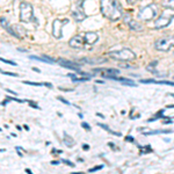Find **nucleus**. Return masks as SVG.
I'll return each instance as SVG.
<instances>
[{"label": "nucleus", "mask_w": 174, "mask_h": 174, "mask_svg": "<svg viewBox=\"0 0 174 174\" xmlns=\"http://www.w3.org/2000/svg\"><path fill=\"white\" fill-rule=\"evenodd\" d=\"M27 102H28V103H29V105H30L31 107H34L35 109H41L37 103H35V102H33V101H27Z\"/></svg>", "instance_id": "nucleus-29"}, {"label": "nucleus", "mask_w": 174, "mask_h": 174, "mask_svg": "<svg viewBox=\"0 0 174 174\" xmlns=\"http://www.w3.org/2000/svg\"><path fill=\"white\" fill-rule=\"evenodd\" d=\"M68 23V19H56L55 21L52 22V31H51V34H52L53 37H56V39H62L63 37V28L64 26H66Z\"/></svg>", "instance_id": "nucleus-7"}, {"label": "nucleus", "mask_w": 174, "mask_h": 174, "mask_svg": "<svg viewBox=\"0 0 174 174\" xmlns=\"http://www.w3.org/2000/svg\"><path fill=\"white\" fill-rule=\"evenodd\" d=\"M126 142H135V139H134L131 136H128V137H126Z\"/></svg>", "instance_id": "nucleus-31"}, {"label": "nucleus", "mask_w": 174, "mask_h": 174, "mask_svg": "<svg viewBox=\"0 0 174 174\" xmlns=\"http://www.w3.org/2000/svg\"><path fill=\"white\" fill-rule=\"evenodd\" d=\"M82 149L86 151V150H88V149H89V146H88L87 144H82Z\"/></svg>", "instance_id": "nucleus-32"}, {"label": "nucleus", "mask_w": 174, "mask_h": 174, "mask_svg": "<svg viewBox=\"0 0 174 174\" xmlns=\"http://www.w3.org/2000/svg\"><path fill=\"white\" fill-rule=\"evenodd\" d=\"M97 126H101L102 129L103 130H106V131H108L109 134H111V135H115V136H122L121 135V132H116V131H114V130H111L110 128L108 126H106V124H102V123H97Z\"/></svg>", "instance_id": "nucleus-19"}, {"label": "nucleus", "mask_w": 174, "mask_h": 174, "mask_svg": "<svg viewBox=\"0 0 174 174\" xmlns=\"http://www.w3.org/2000/svg\"><path fill=\"white\" fill-rule=\"evenodd\" d=\"M161 5L167 10H174V0H161Z\"/></svg>", "instance_id": "nucleus-18"}, {"label": "nucleus", "mask_w": 174, "mask_h": 174, "mask_svg": "<svg viewBox=\"0 0 174 174\" xmlns=\"http://www.w3.org/2000/svg\"><path fill=\"white\" fill-rule=\"evenodd\" d=\"M26 172H27V173H28V174H31V171H30V169H29V168L26 169Z\"/></svg>", "instance_id": "nucleus-37"}, {"label": "nucleus", "mask_w": 174, "mask_h": 174, "mask_svg": "<svg viewBox=\"0 0 174 174\" xmlns=\"http://www.w3.org/2000/svg\"><path fill=\"white\" fill-rule=\"evenodd\" d=\"M60 161H62V163H65V164H66V165H68V166H71V167H74V166H76V165L73 164L72 161H70V160H66V159H62V160H60Z\"/></svg>", "instance_id": "nucleus-26"}, {"label": "nucleus", "mask_w": 174, "mask_h": 174, "mask_svg": "<svg viewBox=\"0 0 174 174\" xmlns=\"http://www.w3.org/2000/svg\"><path fill=\"white\" fill-rule=\"evenodd\" d=\"M1 62H4L6 64H10V65H13V66H16L15 62H10V60H7V59H4V58H1Z\"/></svg>", "instance_id": "nucleus-27"}, {"label": "nucleus", "mask_w": 174, "mask_h": 174, "mask_svg": "<svg viewBox=\"0 0 174 174\" xmlns=\"http://www.w3.org/2000/svg\"><path fill=\"white\" fill-rule=\"evenodd\" d=\"M63 142H64V144L66 145L68 147H72L73 145H74V139H73L72 137H70V136H68L66 132H64Z\"/></svg>", "instance_id": "nucleus-17"}, {"label": "nucleus", "mask_w": 174, "mask_h": 174, "mask_svg": "<svg viewBox=\"0 0 174 174\" xmlns=\"http://www.w3.org/2000/svg\"><path fill=\"white\" fill-rule=\"evenodd\" d=\"M140 82H142V84H159V85H168V86H174V82L165 81V80H163V81H155V80L150 79V80H140Z\"/></svg>", "instance_id": "nucleus-16"}, {"label": "nucleus", "mask_w": 174, "mask_h": 174, "mask_svg": "<svg viewBox=\"0 0 174 174\" xmlns=\"http://www.w3.org/2000/svg\"><path fill=\"white\" fill-rule=\"evenodd\" d=\"M155 16H157V7L153 4L142 7L138 13V18L144 21H150V20L155 19Z\"/></svg>", "instance_id": "nucleus-6"}, {"label": "nucleus", "mask_w": 174, "mask_h": 174, "mask_svg": "<svg viewBox=\"0 0 174 174\" xmlns=\"http://www.w3.org/2000/svg\"><path fill=\"white\" fill-rule=\"evenodd\" d=\"M157 64H158V62H157V60H155V62H152V63L150 64V65H149V66H147V71H149V72H152V71H153V70H155V66H157Z\"/></svg>", "instance_id": "nucleus-22"}, {"label": "nucleus", "mask_w": 174, "mask_h": 174, "mask_svg": "<svg viewBox=\"0 0 174 174\" xmlns=\"http://www.w3.org/2000/svg\"><path fill=\"white\" fill-rule=\"evenodd\" d=\"M81 126L85 129V130H87V131H91V126H89V124L88 123H86V122H82L81 123Z\"/></svg>", "instance_id": "nucleus-24"}, {"label": "nucleus", "mask_w": 174, "mask_h": 174, "mask_svg": "<svg viewBox=\"0 0 174 174\" xmlns=\"http://www.w3.org/2000/svg\"><path fill=\"white\" fill-rule=\"evenodd\" d=\"M164 109H161V110H159L158 111V113H157V114H155V116H153V117H152V118H150V120H149V122H153V121H155V120H158V118H160V117H163V118H166V117H165L164 116Z\"/></svg>", "instance_id": "nucleus-20"}, {"label": "nucleus", "mask_w": 174, "mask_h": 174, "mask_svg": "<svg viewBox=\"0 0 174 174\" xmlns=\"http://www.w3.org/2000/svg\"><path fill=\"white\" fill-rule=\"evenodd\" d=\"M23 84H27V85H31V86H45V82H43V84H39V82L23 81Z\"/></svg>", "instance_id": "nucleus-23"}, {"label": "nucleus", "mask_w": 174, "mask_h": 174, "mask_svg": "<svg viewBox=\"0 0 174 174\" xmlns=\"http://www.w3.org/2000/svg\"><path fill=\"white\" fill-rule=\"evenodd\" d=\"M58 100H59V101H62L63 102V103H65V105H71V103H70V102L68 101H66V100H65V99H63V97H58Z\"/></svg>", "instance_id": "nucleus-30"}, {"label": "nucleus", "mask_w": 174, "mask_h": 174, "mask_svg": "<svg viewBox=\"0 0 174 174\" xmlns=\"http://www.w3.org/2000/svg\"><path fill=\"white\" fill-rule=\"evenodd\" d=\"M29 58H30V59H34V60H41V62H44V63H49V64L55 63L52 58L48 57V56H42V57H39V56H29Z\"/></svg>", "instance_id": "nucleus-15"}, {"label": "nucleus", "mask_w": 174, "mask_h": 174, "mask_svg": "<svg viewBox=\"0 0 174 174\" xmlns=\"http://www.w3.org/2000/svg\"><path fill=\"white\" fill-rule=\"evenodd\" d=\"M101 168H103V166H102V165H100V166H95V167H93V168L88 169V172H89V173H92V172H95V171H99V169H101Z\"/></svg>", "instance_id": "nucleus-25"}, {"label": "nucleus", "mask_w": 174, "mask_h": 174, "mask_svg": "<svg viewBox=\"0 0 174 174\" xmlns=\"http://www.w3.org/2000/svg\"><path fill=\"white\" fill-rule=\"evenodd\" d=\"M78 116H79L80 118H82V114H81V113H79V114H78Z\"/></svg>", "instance_id": "nucleus-39"}, {"label": "nucleus", "mask_w": 174, "mask_h": 174, "mask_svg": "<svg viewBox=\"0 0 174 174\" xmlns=\"http://www.w3.org/2000/svg\"><path fill=\"white\" fill-rule=\"evenodd\" d=\"M45 86L49 87V88H52V85H51V84H49V82H45Z\"/></svg>", "instance_id": "nucleus-35"}, {"label": "nucleus", "mask_w": 174, "mask_h": 174, "mask_svg": "<svg viewBox=\"0 0 174 174\" xmlns=\"http://www.w3.org/2000/svg\"><path fill=\"white\" fill-rule=\"evenodd\" d=\"M82 4H84V0H80L78 4H76V5L72 7V10H71V13H72V16L74 18V20L76 21H78V22H81L82 20L86 19V13H85V10H84V6H82Z\"/></svg>", "instance_id": "nucleus-8"}, {"label": "nucleus", "mask_w": 174, "mask_h": 174, "mask_svg": "<svg viewBox=\"0 0 174 174\" xmlns=\"http://www.w3.org/2000/svg\"><path fill=\"white\" fill-rule=\"evenodd\" d=\"M108 57L116 59V60H123V62H131L136 58L135 52H132L130 49H122L118 51H110L108 52Z\"/></svg>", "instance_id": "nucleus-4"}, {"label": "nucleus", "mask_w": 174, "mask_h": 174, "mask_svg": "<svg viewBox=\"0 0 174 174\" xmlns=\"http://www.w3.org/2000/svg\"><path fill=\"white\" fill-rule=\"evenodd\" d=\"M51 164H52V165H57L58 161H51Z\"/></svg>", "instance_id": "nucleus-38"}, {"label": "nucleus", "mask_w": 174, "mask_h": 174, "mask_svg": "<svg viewBox=\"0 0 174 174\" xmlns=\"http://www.w3.org/2000/svg\"><path fill=\"white\" fill-rule=\"evenodd\" d=\"M100 10L102 15L110 21H117L123 15L121 7L116 0H100Z\"/></svg>", "instance_id": "nucleus-2"}, {"label": "nucleus", "mask_w": 174, "mask_h": 174, "mask_svg": "<svg viewBox=\"0 0 174 174\" xmlns=\"http://www.w3.org/2000/svg\"><path fill=\"white\" fill-rule=\"evenodd\" d=\"M139 149L142 151H140V155H145L146 152H152V149L150 147V145H146L145 147H143V146H139Z\"/></svg>", "instance_id": "nucleus-21"}, {"label": "nucleus", "mask_w": 174, "mask_h": 174, "mask_svg": "<svg viewBox=\"0 0 174 174\" xmlns=\"http://www.w3.org/2000/svg\"><path fill=\"white\" fill-rule=\"evenodd\" d=\"M124 22H126V24L129 26V28L132 29V30H135V31H140V30H143V26L132 19L130 14L124 15Z\"/></svg>", "instance_id": "nucleus-10"}, {"label": "nucleus", "mask_w": 174, "mask_h": 174, "mask_svg": "<svg viewBox=\"0 0 174 174\" xmlns=\"http://www.w3.org/2000/svg\"><path fill=\"white\" fill-rule=\"evenodd\" d=\"M97 41H99V34L94 31H88L73 36L68 41V45L74 49H88L92 48Z\"/></svg>", "instance_id": "nucleus-1"}, {"label": "nucleus", "mask_w": 174, "mask_h": 174, "mask_svg": "<svg viewBox=\"0 0 174 174\" xmlns=\"http://www.w3.org/2000/svg\"><path fill=\"white\" fill-rule=\"evenodd\" d=\"M94 71H99V73L101 74L102 77L107 78V79H109L113 76H118L120 74V71L115 70V68H103V70H94Z\"/></svg>", "instance_id": "nucleus-11"}, {"label": "nucleus", "mask_w": 174, "mask_h": 174, "mask_svg": "<svg viewBox=\"0 0 174 174\" xmlns=\"http://www.w3.org/2000/svg\"><path fill=\"white\" fill-rule=\"evenodd\" d=\"M173 130L166 129V130H144L143 135L144 136H152V135H160V134H172Z\"/></svg>", "instance_id": "nucleus-13"}, {"label": "nucleus", "mask_w": 174, "mask_h": 174, "mask_svg": "<svg viewBox=\"0 0 174 174\" xmlns=\"http://www.w3.org/2000/svg\"><path fill=\"white\" fill-rule=\"evenodd\" d=\"M172 122H173L172 120H165L164 123H165V124H169V123H172Z\"/></svg>", "instance_id": "nucleus-34"}, {"label": "nucleus", "mask_w": 174, "mask_h": 174, "mask_svg": "<svg viewBox=\"0 0 174 174\" xmlns=\"http://www.w3.org/2000/svg\"><path fill=\"white\" fill-rule=\"evenodd\" d=\"M126 1L128 2V4H135L137 0H126Z\"/></svg>", "instance_id": "nucleus-33"}, {"label": "nucleus", "mask_w": 174, "mask_h": 174, "mask_svg": "<svg viewBox=\"0 0 174 174\" xmlns=\"http://www.w3.org/2000/svg\"><path fill=\"white\" fill-rule=\"evenodd\" d=\"M173 19H174V14H167V13H164V14L160 15L159 18L155 20L153 27H155V29L165 28V27H167V26L172 22V20Z\"/></svg>", "instance_id": "nucleus-9"}, {"label": "nucleus", "mask_w": 174, "mask_h": 174, "mask_svg": "<svg viewBox=\"0 0 174 174\" xmlns=\"http://www.w3.org/2000/svg\"><path fill=\"white\" fill-rule=\"evenodd\" d=\"M20 21L21 22H26V23H30V22H37L34 16V8L29 2H21L20 5Z\"/></svg>", "instance_id": "nucleus-3"}, {"label": "nucleus", "mask_w": 174, "mask_h": 174, "mask_svg": "<svg viewBox=\"0 0 174 174\" xmlns=\"http://www.w3.org/2000/svg\"><path fill=\"white\" fill-rule=\"evenodd\" d=\"M155 48L159 51H169L172 48H174V35H168V36L157 39L155 43Z\"/></svg>", "instance_id": "nucleus-5"}, {"label": "nucleus", "mask_w": 174, "mask_h": 174, "mask_svg": "<svg viewBox=\"0 0 174 174\" xmlns=\"http://www.w3.org/2000/svg\"><path fill=\"white\" fill-rule=\"evenodd\" d=\"M1 73H2V74H7V76H12V77H19V74H18V73L5 72V71H2V70H1Z\"/></svg>", "instance_id": "nucleus-28"}, {"label": "nucleus", "mask_w": 174, "mask_h": 174, "mask_svg": "<svg viewBox=\"0 0 174 174\" xmlns=\"http://www.w3.org/2000/svg\"><path fill=\"white\" fill-rule=\"evenodd\" d=\"M58 63L60 64L62 66H64V68H70V70H73V71H76V72H78V71H79V68H80L79 64L70 62V60H65V59H58Z\"/></svg>", "instance_id": "nucleus-12"}, {"label": "nucleus", "mask_w": 174, "mask_h": 174, "mask_svg": "<svg viewBox=\"0 0 174 174\" xmlns=\"http://www.w3.org/2000/svg\"><path fill=\"white\" fill-rule=\"evenodd\" d=\"M33 71H35V72H37V73L41 72V71H39V70L37 68H33Z\"/></svg>", "instance_id": "nucleus-36"}, {"label": "nucleus", "mask_w": 174, "mask_h": 174, "mask_svg": "<svg viewBox=\"0 0 174 174\" xmlns=\"http://www.w3.org/2000/svg\"><path fill=\"white\" fill-rule=\"evenodd\" d=\"M1 26H2V28H5L10 35H13V36H15V37H18V39H19V35L16 34L14 30H13V29L8 26V23H7V21L5 20V18H1Z\"/></svg>", "instance_id": "nucleus-14"}]
</instances>
